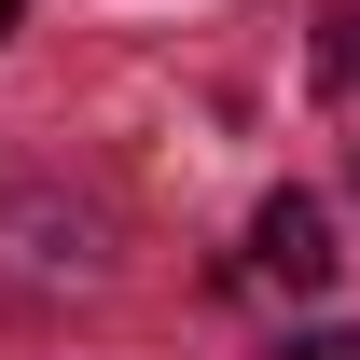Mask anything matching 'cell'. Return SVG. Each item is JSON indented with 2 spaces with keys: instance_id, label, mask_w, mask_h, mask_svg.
<instances>
[{
  "instance_id": "cell-1",
  "label": "cell",
  "mask_w": 360,
  "mask_h": 360,
  "mask_svg": "<svg viewBox=\"0 0 360 360\" xmlns=\"http://www.w3.org/2000/svg\"><path fill=\"white\" fill-rule=\"evenodd\" d=\"M250 277L319 291V277H333V208H319V194H264V208H250Z\"/></svg>"
},
{
  "instance_id": "cell-2",
  "label": "cell",
  "mask_w": 360,
  "mask_h": 360,
  "mask_svg": "<svg viewBox=\"0 0 360 360\" xmlns=\"http://www.w3.org/2000/svg\"><path fill=\"white\" fill-rule=\"evenodd\" d=\"M319 97H360V0L319 14Z\"/></svg>"
},
{
  "instance_id": "cell-3",
  "label": "cell",
  "mask_w": 360,
  "mask_h": 360,
  "mask_svg": "<svg viewBox=\"0 0 360 360\" xmlns=\"http://www.w3.org/2000/svg\"><path fill=\"white\" fill-rule=\"evenodd\" d=\"M277 360H360V319H319V333H291Z\"/></svg>"
},
{
  "instance_id": "cell-4",
  "label": "cell",
  "mask_w": 360,
  "mask_h": 360,
  "mask_svg": "<svg viewBox=\"0 0 360 360\" xmlns=\"http://www.w3.org/2000/svg\"><path fill=\"white\" fill-rule=\"evenodd\" d=\"M14 14H28V0H0V42H14Z\"/></svg>"
}]
</instances>
